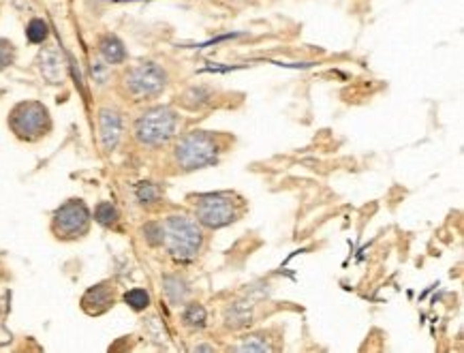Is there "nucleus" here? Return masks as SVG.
Wrapping results in <instances>:
<instances>
[{
    "instance_id": "f257e3e1",
    "label": "nucleus",
    "mask_w": 464,
    "mask_h": 353,
    "mask_svg": "<svg viewBox=\"0 0 464 353\" xmlns=\"http://www.w3.org/2000/svg\"><path fill=\"white\" fill-rule=\"evenodd\" d=\"M163 223V244L178 264H191L203 247V227L197 219L171 214Z\"/></svg>"
},
{
    "instance_id": "f03ea898",
    "label": "nucleus",
    "mask_w": 464,
    "mask_h": 353,
    "mask_svg": "<svg viewBox=\"0 0 464 353\" xmlns=\"http://www.w3.org/2000/svg\"><path fill=\"white\" fill-rule=\"evenodd\" d=\"M180 126V116L167 105H154L141 111L133 122V137L146 148H161L169 144Z\"/></svg>"
},
{
    "instance_id": "7ed1b4c3",
    "label": "nucleus",
    "mask_w": 464,
    "mask_h": 353,
    "mask_svg": "<svg viewBox=\"0 0 464 353\" xmlns=\"http://www.w3.org/2000/svg\"><path fill=\"white\" fill-rule=\"evenodd\" d=\"M221 152H223V146L218 144L216 135L208 131H191L176 141L173 161L180 169L193 171V169L216 165Z\"/></svg>"
},
{
    "instance_id": "20e7f679",
    "label": "nucleus",
    "mask_w": 464,
    "mask_h": 353,
    "mask_svg": "<svg viewBox=\"0 0 464 353\" xmlns=\"http://www.w3.org/2000/svg\"><path fill=\"white\" fill-rule=\"evenodd\" d=\"M6 124L11 133L19 141H26V144H34L47 137L54 126L49 109L41 101H21L13 105V109L9 111Z\"/></svg>"
},
{
    "instance_id": "39448f33",
    "label": "nucleus",
    "mask_w": 464,
    "mask_h": 353,
    "mask_svg": "<svg viewBox=\"0 0 464 353\" xmlns=\"http://www.w3.org/2000/svg\"><path fill=\"white\" fill-rule=\"evenodd\" d=\"M167 81H169L167 71L161 64L152 60H143L124 71L122 92L131 101H148V99H156L158 94H163V90L167 88Z\"/></svg>"
},
{
    "instance_id": "423d86ee",
    "label": "nucleus",
    "mask_w": 464,
    "mask_h": 353,
    "mask_svg": "<svg viewBox=\"0 0 464 353\" xmlns=\"http://www.w3.org/2000/svg\"><path fill=\"white\" fill-rule=\"evenodd\" d=\"M92 225V212L86 206L84 199H66L62 206H58L51 214V234L54 238L62 240V242H73V240H81L84 236H88Z\"/></svg>"
},
{
    "instance_id": "0eeeda50",
    "label": "nucleus",
    "mask_w": 464,
    "mask_h": 353,
    "mask_svg": "<svg viewBox=\"0 0 464 353\" xmlns=\"http://www.w3.org/2000/svg\"><path fill=\"white\" fill-rule=\"evenodd\" d=\"M195 219L201 227L223 229L240 219L238 202L231 193H206L195 202Z\"/></svg>"
},
{
    "instance_id": "6e6552de",
    "label": "nucleus",
    "mask_w": 464,
    "mask_h": 353,
    "mask_svg": "<svg viewBox=\"0 0 464 353\" xmlns=\"http://www.w3.org/2000/svg\"><path fill=\"white\" fill-rule=\"evenodd\" d=\"M116 298H118V292H116V283L114 281H101L92 287H88L79 300V307L86 315L90 317H99V315H105L107 311L114 309L116 304Z\"/></svg>"
},
{
    "instance_id": "1a4fd4ad",
    "label": "nucleus",
    "mask_w": 464,
    "mask_h": 353,
    "mask_svg": "<svg viewBox=\"0 0 464 353\" xmlns=\"http://www.w3.org/2000/svg\"><path fill=\"white\" fill-rule=\"evenodd\" d=\"M96 124H99V139L105 152H114L122 139L124 133V118L118 109L114 107H101L99 116H96Z\"/></svg>"
},
{
    "instance_id": "9d476101",
    "label": "nucleus",
    "mask_w": 464,
    "mask_h": 353,
    "mask_svg": "<svg viewBox=\"0 0 464 353\" xmlns=\"http://www.w3.org/2000/svg\"><path fill=\"white\" fill-rule=\"evenodd\" d=\"M36 66L47 84H62L64 79V60L58 51L56 45H45L41 47L36 56Z\"/></svg>"
},
{
    "instance_id": "9b49d317",
    "label": "nucleus",
    "mask_w": 464,
    "mask_h": 353,
    "mask_svg": "<svg viewBox=\"0 0 464 353\" xmlns=\"http://www.w3.org/2000/svg\"><path fill=\"white\" fill-rule=\"evenodd\" d=\"M96 49H99V56L105 64H122L128 56L124 43L116 34H103L99 39Z\"/></svg>"
},
{
    "instance_id": "f8f14e48",
    "label": "nucleus",
    "mask_w": 464,
    "mask_h": 353,
    "mask_svg": "<svg viewBox=\"0 0 464 353\" xmlns=\"http://www.w3.org/2000/svg\"><path fill=\"white\" fill-rule=\"evenodd\" d=\"M163 292L171 304H182L188 296V285L184 279L167 274V277H163Z\"/></svg>"
},
{
    "instance_id": "ddd939ff",
    "label": "nucleus",
    "mask_w": 464,
    "mask_h": 353,
    "mask_svg": "<svg viewBox=\"0 0 464 353\" xmlns=\"http://www.w3.org/2000/svg\"><path fill=\"white\" fill-rule=\"evenodd\" d=\"M92 219H94L99 225H103V227H107V229H114V227H118V223H120V212H118V208H116L111 202H101V204H96Z\"/></svg>"
},
{
    "instance_id": "4468645a",
    "label": "nucleus",
    "mask_w": 464,
    "mask_h": 353,
    "mask_svg": "<svg viewBox=\"0 0 464 353\" xmlns=\"http://www.w3.org/2000/svg\"><path fill=\"white\" fill-rule=\"evenodd\" d=\"M206 322H208V315H206V309L197 302H191L184 307L182 311V324L191 330H203L206 328Z\"/></svg>"
},
{
    "instance_id": "2eb2a0df",
    "label": "nucleus",
    "mask_w": 464,
    "mask_h": 353,
    "mask_svg": "<svg viewBox=\"0 0 464 353\" xmlns=\"http://www.w3.org/2000/svg\"><path fill=\"white\" fill-rule=\"evenodd\" d=\"M122 300H124V304H126L131 311H135V313H143L146 309H150V294H148L146 289H141V287L128 289V292L122 296Z\"/></svg>"
},
{
    "instance_id": "dca6fc26",
    "label": "nucleus",
    "mask_w": 464,
    "mask_h": 353,
    "mask_svg": "<svg viewBox=\"0 0 464 353\" xmlns=\"http://www.w3.org/2000/svg\"><path fill=\"white\" fill-rule=\"evenodd\" d=\"M49 36V26L43 17H32L26 26V39L34 45H43Z\"/></svg>"
},
{
    "instance_id": "f3484780",
    "label": "nucleus",
    "mask_w": 464,
    "mask_h": 353,
    "mask_svg": "<svg viewBox=\"0 0 464 353\" xmlns=\"http://www.w3.org/2000/svg\"><path fill=\"white\" fill-rule=\"evenodd\" d=\"M135 199L141 206H154L161 199V189L154 182H139L135 187Z\"/></svg>"
},
{
    "instance_id": "a211bd4d",
    "label": "nucleus",
    "mask_w": 464,
    "mask_h": 353,
    "mask_svg": "<svg viewBox=\"0 0 464 353\" xmlns=\"http://www.w3.org/2000/svg\"><path fill=\"white\" fill-rule=\"evenodd\" d=\"M141 238L146 240L148 247L156 249V247H163V223H156V221H150L141 227Z\"/></svg>"
},
{
    "instance_id": "6ab92c4d",
    "label": "nucleus",
    "mask_w": 464,
    "mask_h": 353,
    "mask_svg": "<svg viewBox=\"0 0 464 353\" xmlns=\"http://www.w3.org/2000/svg\"><path fill=\"white\" fill-rule=\"evenodd\" d=\"M15 56H17L15 45L9 39H0V71L9 69L15 62Z\"/></svg>"
}]
</instances>
